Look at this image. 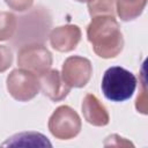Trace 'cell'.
I'll list each match as a JSON object with an SVG mask.
<instances>
[{
    "instance_id": "obj_1",
    "label": "cell",
    "mask_w": 148,
    "mask_h": 148,
    "mask_svg": "<svg viewBox=\"0 0 148 148\" xmlns=\"http://www.w3.org/2000/svg\"><path fill=\"white\" fill-rule=\"evenodd\" d=\"M87 37L94 52L104 59L117 57L124 47V38L114 16L101 15L92 17L87 27Z\"/></svg>"
},
{
    "instance_id": "obj_2",
    "label": "cell",
    "mask_w": 148,
    "mask_h": 148,
    "mask_svg": "<svg viewBox=\"0 0 148 148\" xmlns=\"http://www.w3.org/2000/svg\"><path fill=\"white\" fill-rule=\"evenodd\" d=\"M17 32L14 35L13 44L18 47L29 44H42L51 28V16L45 8H34L27 15L20 17Z\"/></svg>"
},
{
    "instance_id": "obj_3",
    "label": "cell",
    "mask_w": 148,
    "mask_h": 148,
    "mask_svg": "<svg viewBox=\"0 0 148 148\" xmlns=\"http://www.w3.org/2000/svg\"><path fill=\"white\" fill-rule=\"evenodd\" d=\"M101 87L103 95L109 101L124 102L133 95L136 88V77L126 68L113 66L105 71Z\"/></svg>"
},
{
    "instance_id": "obj_4",
    "label": "cell",
    "mask_w": 148,
    "mask_h": 148,
    "mask_svg": "<svg viewBox=\"0 0 148 148\" xmlns=\"http://www.w3.org/2000/svg\"><path fill=\"white\" fill-rule=\"evenodd\" d=\"M80 116L68 105H61L54 110L49 119V130L59 140L75 138L81 131Z\"/></svg>"
},
{
    "instance_id": "obj_5",
    "label": "cell",
    "mask_w": 148,
    "mask_h": 148,
    "mask_svg": "<svg viewBox=\"0 0 148 148\" xmlns=\"http://www.w3.org/2000/svg\"><path fill=\"white\" fill-rule=\"evenodd\" d=\"M39 89L38 75L27 69H14L7 76V90L9 95L18 102L32 99Z\"/></svg>"
},
{
    "instance_id": "obj_6",
    "label": "cell",
    "mask_w": 148,
    "mask_h": 148,
    "mask_svg": "<svg viewBox=\"0 0 148 148\" xmlns=\"http://www.w3.org/2000/svg\"><path fill=\"white\" fill-rule=\"evenodd\" d=\"M18 67L37 75L50 69L52 54L43 44H29L20 49L17 53Z\"/></svg>"
},
{
    "instance_id": "obj_7",
    "label": "cell",
    "mask_w": 148,
    "mask_h": 148,
    "mask_svg": "<svg viewBox=\"0 0 148 148\" xmlns=\"http://www.w3.org/2000/svg\"><path fill=\"white\" fill-rule=\"evenodd\" d=\"M92 74L91 62L83 57L73 56L65 60L62 65L61 76L64 81L71 88H82L84 87Z\"/></svg>"
},
{
    "instance_id": "obj_8",
    "label": "cell",
    "mask_w": 148,
    "mask_h": 148,
    "mask_svg": "<svg viewBox=\"0 0 148 148\" xmlns=\"http://www.w3.org/2000/svg\"><path fill=\"white\" fill-rule=\"evenodd\" d=\"M38 79L42 92L53 102L65 99L71 90V87L64 81L61 74L57 69H47L39 74Z\"/></svg>"
},
{
    "instance_id": "obj_9",
    "label": "cell",
    "mask_w": 148,
    "mask_h": 148,
    "mask_svg": "<svg viewBox=\"0 0 148 148\" xmlns=\"http://www.w3.org/2000/svg\"><path fill=\"white\" fill-rule=\"evenodd\" d=\"M81 39V30L75 24H66L54 28L50 34L51 46L59 52L73 51Z\"/></svg>"
},
{
    "instance_id": "obj_10",
    "label": "cell",
    "mask_w": 148,
    "mask_h": 148,
    "mask_svg": "<svg viewBox=\"0 0 148 148\" xmlns=\"http://www.w3.org/2000/svg\"><path fill=\"white\" fill-rule=\"evenodd\" d=\"M84 119L94 126H105L110 121L109 113L101 101L92 94H87L82 102Z\"/></svg>"
},
{
    "instance_id": "obj_11",
    "label": "cell",
    "mask_w": 148,
    "mask_h": 148,
    "mask_svg": "<svg viewBox=\"0 0 148 148\" xmlns=\"http://www.w3.org/2000/svg\"><path fill=\"white\" fill-rule=\"evenodd\" d=\"M147 0H116V12L121 21L136 18L145 9Z\"/></svg>"
},
{
    "instance_id": "obj_12",
    "label": "cell",
    "mask_w": 148,
    "mask_h": 148,
    "mask_svg": "<svg viewBox=\"0 0 148 148\" xmlns=\"http://www.w3.org/2000/svg\"><path fill=\"white\" fill-rule=\"evenodd\" d=\"M3 146H51L49 140L40 133L36 132H23L9 138Z\"/></svg>"
},
{
    "instance_id": "obj_13",
    "label": "cell",
    "mask_w": 148,
    "mask_h": 148,
    "mask_svg": "<svg viewBox=\"0 0 148 148\" xmlns=\"http://www.w3.org/2000/svg\"><path fill=\"white\" fill-rule=\"evenodd\" d=\"M18 20L9 12H0V40H9L14 37Z\"/></svg>"
},
{
    "instance_id": "obj_14",
    "label": "cell",
    "mask_w": 148,
    "mask_h": 148,
    "mask_svg": "<svg viewBox=\"0 0 148 148\" xmlns=\"http://www.w3.org/2000/svg\"><path fill=\"white\" fill-rule=\"evenodd\" d=\"M88 10L91 17L101 15L114 16L116 0H88Z\"/></svg>"
},
{
    "instance_id": "obj_15",
    "label": "cell",
    "mask_w": 148,
    "mask_h": 148,
    "mask_svg": "<svg viewBox=\"0 0 148 148\" xmlns=\"http://www.w3.org/2000/svg\"><path fill=\"white\" fill-rule=\"evenodd\" d=\"M13 62V53L6 45H0V73L7 71Z\"/></svg>"
},
{
    "instance_id": "obj_16",
    "label": "cell",
    "mask_w": 148,
    "mask_h": 148,
    "mask_svg": "<svg viewBox=\"0 0 148 148\" xmlns=\"http://www.w3.org/2000/svg\"><path fill=\"white\" fill-rule=\"evenodd\" d=\"M141 88H142V91L136 97L135 108H136L138 112H141L143 114H147V94H146V79H145V74H142Z\"/></svg>"
},
{
    "instance_id": "obj_17",
    "label": "cell",
    "mask_w": 148,
    "mask_h": 148,
    "mask_svg": "<svg viewBox=\"0 0 148 148\" xmlns=\"http://www.w3.org/2000/svg\"><path fill=\"white\" fill-rule=\"evenodd\" d=\"M6 5L16 12H24L31 8L34 0H5Z\"/></svg>"
},
{
    "instance_id": "obj_18",
    "label": "cell",
    "mask_w": 148,
    "mask_h": 148,
    "mask_svg": "<svg viewBox=\"0 0 148 148\" xmlns=\"http://www.w3.org/2000/svg\"><path fill=\"white\" fill-rule=\"evenodd\" d=\"M76 1H79V2H88V0H76Z\"/></svg>"
}]
</instances>
